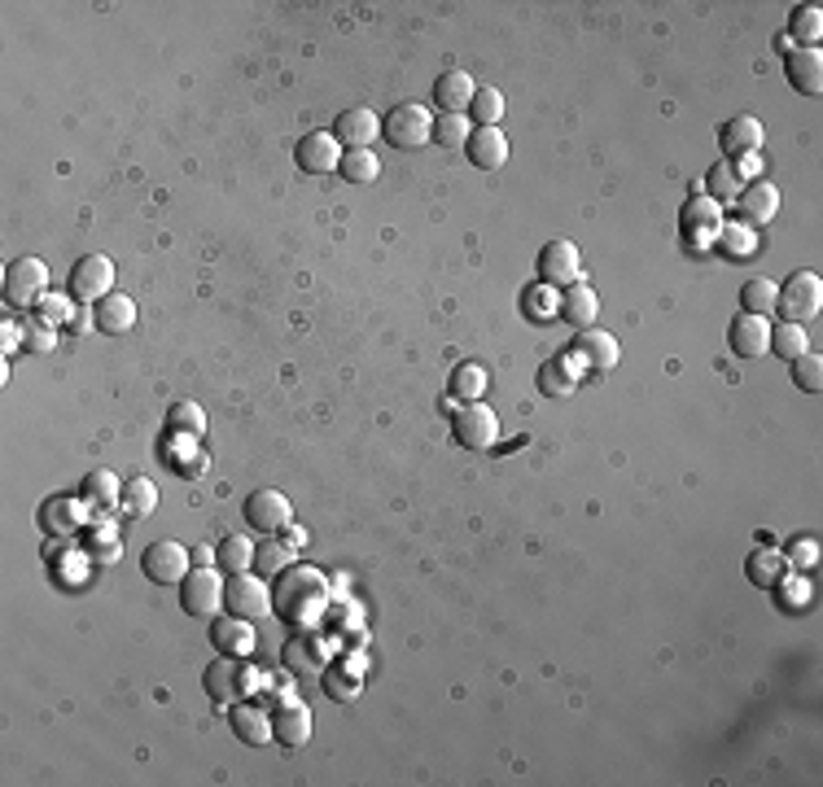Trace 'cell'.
<instances>
[{
  "mask_svg": "<svg viewBox=\"0 0 823 787\" xmlns=\"http://www.w3.org/2000/svg\"><path fill=\"white\" fill-rule=\"evenodd\" d=\"M167 433H171V437L198 442V437L206 433V411H202L198 402H171V407H167Z\"/></svg>",
  "mask_w": 823,
  "mask_h": 787,
  "instance_id": "8d00e7d4",
  "label": "cell"
},
{
  "mask_svg": "<svg viewBox=\"0 0 823 787\" xmlns=\"http://www.w3.org/2000/svg\"><path fill=\"white\" fill-rule=\"evenodd\" d=\"M320 683H325L329 700H351V696H360V674H351V678H347V670H342V665H325Z\"/></svg>",
  "mask_w": 823,
  "mask_h": 787,
  "instance_id": "681fc988",
  "label": "cell"
},
{
  "mask_svg": "<svg viewBox=\"0 0 823 787\" xmlns=\"http://www.w3.org/2000/svg\"><path fill=\"white\" fill-rule=\"evenodd\" d=\"M785 582H789V591H785V608H807L811 586H807L802 578H793V573H785Z\"/></svg>",
  "mask_w": 823,
  "mask_h": 787,
  "instance_id": "db71d44e",
  "label": "cell"
},
{
  "mask_svg": "<svg viewBox=\"0 0 823 787\" xmlns=\"http://www.w3.org/2000/svg\"><path fill=\"white\" fill-rule=\"evenodd\" d=\"M281 534H285V538H281L285 547H303V543H307V529H298V525H285Z\"/></svg>",
  "mask_w": 823,
  "mask_h": 787,
  "instance_id": "6f0895ef",
  "label": "cell"
},
{
  "mask_svg": "<svg viewBox=\"0 0 823 787\" xmlns=\"http://www.w3.org/2000/svg\"><path fill=\"white\" fill-rule=\"evenodd\" d=\"M570 351L578 355L583 373H609V368L622 360L618 338H613V333H605V329H583V333H578V342H574Z\"/></svg>",
  "mask_w": 823,
  "mask_h": 787,
  "instance_id": "ac0fdd59",
  "label": "cell"
},
{
  "mask_svg": "<svg viewBox=\"0 0 823 787\" xmlns=\"http://www.w3.org/2000/svg\"><path fill=\"white\" fill-rule=\"evenodd\" d=\"M224 613L233 617H246V621H259L272 613V586L263 582V573L246 569V573H233L224 582Z\"/></svg>",
  "mask_w": 823,
  "mask_h": 787,
  "instance_id": "52a82bcc",
  "label": "cell"
},
{
  "mask_svg": "<svg viewBox=\"0 0 823 787\" xmlns=\"http://www.w3.org/2000/svg\"><path fill=\"white\" fill-rule=\"evenodd\" d=\"M815 560H820V543H815V538L789 543V564H793V569H811Z\"/></svg>",
  "mask_w": 823,
  "mask_h": 787,
  "instance_id": "f5cc1de1",
  "label": "cell"
},
{
  "mask_svg": "<svg viewBox=\"0 0 823 787\" xmlns=\"http://www.w3.org/2000/svg\"><path fill=\"white\" fill-rule=\"evenodd\" d=\"M290 560H294V547H285L281 538H268L263 547H255V573L263 578H277L281 569H290Z\"/></svg>",
  "mask_w": 823,
  "mask_h": 787,
  "instance_id": "f6af8a7d",
  "label": "cell"
},
{
  "mask_svg": "<svg viewBox=\"0 0 823 787\" xmlns=\"http://www.w3.org/2000/svg\"><path fill=\"white\" fill-rule=\"evenodd\" d=\"M255 683H259V678H255V670L246 665V657H219V661H211V665L202 670V687H206V696H211L215 705H237V700H246Z\"/></svg>",
  "mask_w": 823,
  "mask_h": 787,
  "instance_id": "7a4b0ae2",
  "label": "cell"
},
{
  "mask_svg": "<svg viewBox=\"0 0 823 787\" xmlns=\"http://www.w3.org/2000/svg\"><path fill=\"white\" fill-rule=\"evenodd\" d=\"M736 215H741L745 228H767L780 215V189L767 184V180H749L736 197Z\"/></svg>",
  "mask_w": 823,
  "mask_h": 787,
  "instance_id": "5bb4252c",
  "label": "cell"
},
{
  "mask_svg": "<svg viewBox=\"0 0 823 787\" xmlns=\"http://www.w3.org/2000/svg\"><path fill=\"white\" fill-rule=\"evenodd\" d=\"M596 316H600V298H596V289L587 281H574V285L561 289V320L565 324H574L583 333V329L596 324Z\"/></svg>",
  "mask_w": 823,
  "mask_h": 787,
  "instance_id": "484cf974",
  "label": "cell"
},
{
  "mask_svg": "<svg viewBox=\"0 0 823 787\" xmlns=\"http://www.w3.org/2000/svg\"><path fill=\"white\" fill-rule=\"evenodd\" d=\"M272 740H277L281 749H303V744L312 740V714H307V705L281 700L277 714H272Z\"/></svg>",
  "mask_w": 823,
  "mask_h": 787,
  "instance_id": "7402d4cb",
  "label": "cell"
},
{
  "mask_svg": "<svg viewBox=\"0 0 823 787\" xmlns=\"http://www.w3.org/2000/svg\"><path fill=\"white\" fill-rule=\"evenodd\" d=\"M377 132H382V118H377V110H369V105L342 110V114H338V127H334L338 145H347V149H369V145L377 140Z\"/></svg>",
  "mask_w": 823,
  "mask_h": 787,
  "instance_id": "603a6c76",
  "label": "cell"
},
{
  "mask_svg": "<svg viewBox=\"0 0 823 787\" xmlns=\"http://www.w3.org/2000/svg\"><path fill=\"white\" fill-rule=\"evenodd\" d=\"M464 153H469V162H473L477 171H499V167L508 162V136H504L499 127H473Z\"/></svg>",
  "mask_w": 823,
  "mask_h": 787,
  "instance_id": "d4e9b609",
  "label": "cell"
},
{
  "mask_svg": "<svg viewBox=\"0 0 823 787\" xmlns=\"http://www.w3.org/2000/svg\"><path fill=\"white\" fill-rule=\"evenodd\" d=\"M193 564H215V551H211V547H198V551H193Z\"/></svg>",
  "mask_w": 823,
  "mask_h": 787,
  "instance_id": "680465c9",
  "label": "cell"
},
{
  "mask_svg": "<svg viewBox=\"0 0 823 787\" xmlns=\"http://www.w3.org/2000/svg\"><path fill=\"white\" fill-rule=\"evenodd\" d=\"M44 294H48V267H44V259L22 254V259H13L4 267V298L13 307H40Z\"/></svg>",
  "mask_w": 823,
  "mask_h": 787,
  "instance_id": "30bf717a",
  "label": "cell"
},
{
  "mask_svg": "<svg viewBox=\"0 0 823 787\" xmlns=\"http://www.w3.org/2000/svg\"><path fill=\"white\" fill-rule=\"evenodd\" d=\"M776 294H780V285H771L767 276L745 281V289H741V311H745V316H771V311H776Z\"/></svg>",
  "mask_w": 823,
  "mask_h": 787,
  "instance_id": "b9f144b4",
  "label": "cell"
},
{
  "mask_svg": "<svg viewBox=\"0 0 823 787\" xmlns=\"http://www.w3.org/2000/svg\"><path fill=\"white\" fill-rule=\"evenodd\" d=\"M79 516H83V499L75 494H48L44 503H40V529L48 534V538H66V534H75L79 529Z\"/></svg>",
  "mask_w": 823,
  "mask_h": 787,
  "instance_id": "cb8c5ba5",
  "label": "cell"
},
{
  "mask_svg": "<svg viewBox=\"0 0 823 787\" xmlns=\"http://www.w3.org/2000/svg\"><path fill=\"white\" fill-rule=\"evenodd\" d=\"M119 494H123V481H119L110 468H92V472H83V481H79V499H83L88 507H114Z\"/></svg>",
  "mask_w": 823,
  "mask_h": 787,
  "instance_id": "1f68e13d",
  "label": "cell"
},
{
  "mask_svg": "<svg viewBox=\"0 0 823 787\" xmlns=\"http://www.w3.org/2000/svg\"><path fill=\"white\" fill-rule=\"evenodd\" d=\"M92 320H97V333L123 338V333H132V324H136V303L114 289V294H105V298L92 307Z\"/></svg>",
  "mask_w": 823,
  "mask_h": 787,
  "instance_id": "4316f807",
  "label": "cell"
},
{
  "mask_svg": "<svg viewBox=\"0 0 823 787\" xmlns=\"http://www.w3.org/2000/svg\"><path fill=\"white\" fill-rule=\"evenodd\" d=\"M521 311H526V320H534V324H543V320L561 316V289L530 285V289H526V298H521Z\"/></svg>",
  "mask_w": 823,
  "mask_h": 787,
  "instance_id": "7bdbcfd3",
  "label": "cell"
},
{
  "mask_svg": "<svg viewBox=\"0 0 823 787\" xmlns=\"http://www.w3.org/2000/svg\"><path fill=\"white\" fill-rule=\"evenodd\" d=\"M719 140H723V158H728V162H741V158H754V153L767 145V127H763L754 114H736V118L719 132Z\"/></svg>",
  "mask_w": 823,
  "mask_h": 787,
  "instance_id": "2e32d148",
  "label": "cell"
},
{
  "mask_svg": "<svg viewBox=\"0 0 823 787\" xmlns=\"http://www.w3.org/2000/svg\"><path fill=\"white\" fill-rule=\"evenodd\" d=\"M228 722H233V735L241 744H250V749H263L272 740V714L263 705H255V700H237L228 709Z\"/></svg>",
  "mask_w": 823,
  "mask_h": 787,
  "instance_id": "44dd1931",
  "label": "cell"
},
{
  "mask_svg": "<svg viewBox=\"0 0 823 787\" xmlns=\"http://www.w3.org/2000/svg\"><path fill=\"white\" fill-rule=\"evenodd\" d=\"M338 171H342L347 184H377V175H382V158H377L373 149H347L342 162H338Z\"/></svg>",
  "mask_w": 823,
  "mask_h": 787,
  "instance_id": "f35d334b",
  "label": "cell"
},
{
  "mask_svg": "<svg viewBox=\"0 0 823 787\" xmlns=\"http://www.w3.org/2000/svg\"><path fill=\"white\" fill-rule=\"evenodd\" d=\"M211 643L219 648V657H250L255 652V621H246V617H233V613H224V617H211Z\"/></svg>",
  "mask_w": 823,
  "mask_h": 787,
  "instance_id": "d6986e66",
  "label": "cell"
},
{
  "mask_svg": "<svg viewBox=\"0 0 823 787\" xmlns=\"http://www.w3.org/2000/svg\"><path fill=\"white\" fill-rule=\"evenodd\" d=\"M451 437L464 450H491L499 442V420L486 402H455L451 411Z\"/></svg>",
  "mask_w": 823,
  "mask_h": 787,
  "instance_id": "9c48e42d",
  "label": "cell"
},
{
  "mask_svg": "<svg viewBox=\"0 0 823 787\" xmlns=\"http://www.w3.org/2000/svg\"><path fill=\"white\" fill-rule=\"evenodd\" d=\"M473 92H477V83L464 70H442L433 79V105H438V114H464L469 101H473Z\"/></svg>",
  "mask_w": 823,
  "mask_h": 787,
  "instance_id": "83f0119b",
  "label": "cell"
},
{
  "mask_svg": "<svg viewBox=\"0 0 823 787\" xmlns=\"http://www.w3.org/2000/svg\"><path fill=\"white\" fill-rule=\"evenodd\" d=\"M534 272H539V285H548V289H565V285L583 281V254H578L574 241L556 237V241H548V246L539 250Z\"/></svg>",
  "mask_w": 823,
  "mask_h": 787,
  "instance_id": "8fae6325",
  "label": "cell"
},
{
  "mask_svg": "<svg viewBox=\"0 0 823 787\" xmlns=\"http://www.w3.org/2000/svg\"><path fill=\"white\" fill-rule=\"evenodd\" d=\"M776 48H780V53H785V57H789V53H793V48H798V44H793V39H789V35H780V39H776Z\"/></svg>",
  "mask_w": 823,
  "mask_h": 787,
  "instance_id": "91938a15",
  "label": "cell"
},
{
  "mask_svg": "<svg viewBox=\"0 0 823 787\" xmlns=\"http://www.w3.org/2000/svg\"><path fill=\"white\" fill-rule=\"evenodd\" d=\"M486 386H491V373H486L482 364H473V360H460V364L451 368V377H447L451 402H482Z\"/></svg>",
  "mask_w": 823,
  "mask_h": 787,
  "instance_id": "f546056e",
  "label": "cell"
},
{
  "mask_svg": "<svg viewBox=\"0 0 823 787\" xmlns=\"http://www.w3.org/2000/svg\"><path fill=\"white\" fill-rule=\"evenodd\" d=\"M215 569L228 573V578L255 569V543H250L246 534H228V538L215 547Z\"/></svg>",
  "mask_w": 823,
  "mask_h": 787,
  "instance_id": "836d02e7",
  "label": "cell"
},
{
  "mask_svg": "<svg viewBox=\"0 0 823 787\" xmlns=\"http://www.w3.org/2000/svg\"><path fill=\"white\" fill-rule=\"evenodd\" d=\"M785 70H789V83L802 92V96H820L823 92V53L820 48H793L785 57Z\"/></svg>",
  "mask_w": 823,
  "mask_h": 787,
  "instance_id": "f1b7e54d",
  "label": "cell"
},
{
  "mask_svg": "<svg viewBox=\"0 0 823 787\" xmlns=\"http://www.w3.org/2000/svg\"><path fill=\"white\" fill-rule=\"evenodd\" d=\"M224 573L215 564H193L180 582V608L189 617H215L224 608Z\"/></svg>",
  "mask_w": 823,
  "mask_h": 787,
  "instance_id": "3957f363",
  "label": "cell"
},
{
  "mask_svg": "<svg viewBox=\"0 0 823 787\" xmlns=\"http://www.w3.org/2000/svg\"><path fill=\"white\" fill-rule=\"evenodd\" d=\"M578 373H583V364H578V355L574 351H565L561 360H548L543 368H539V394H574V386H578Z\"/></svg>",
  "mask_w": 823,
  "mask_h": 787,
  "instance_id": "4dcf8cb0",
  "label": "cell"
},
{
  "mask_svg": "<svg viewBox=\"0 0 823 787\" xmlns=\"http://www.w3.org/2000/svg\"><path fill=\"white\" fill-rule=\"evenodd\" d=\"M75 307H79V303H75L70 294H44V298H40V316H44L48 324H66V320L75 316Z\"/></svg>",
  "mask_w": 823,
  "mask_h": 787,
  "instance_id": "f907efd6",
  "label": "cell"
},
{
  "mask_svg": "<svg viewBox=\"0 0 823 787\" xmlns=\"http://www.w3.org/2000/svg\"><path fill=\"white\" fill-rule=\"evenodd\" d=\"M119 507L127 512V516H149L154 507H158V486L149 481V477H132V481H123V494H119Z\"/></svg>",
  "mask_w": 823,
  "mask_h": 787,
  "instance_id": "ab89813d",
  "label": "cell"
},
{
  "mask_svg": "<svg viewBox=\"0 0 823 787\" xmlns=\"http://www.w3.org/2000/svg\"><path fill=\"white\" fill-rule=\"evenodd\" d=\"M679 219H684V237H688L692 246H710V241H714V232H719V224H723L719 202H710L706 193L688 197V202H684V210H679Z\"/></svg>",
  "mask_w": 823,
  "mask_h": 787,
  "instance_id": "ffe728a7",
  "label": "cell"
},
{
  "mask_svg": "<svg viewBox=\"0 0 823 787\" xmlns=\"http://www.w3.org/2000/svg\"><path fill=\"white\" fill-rule=\"evenodd\" d=\"M329 604V582L320 569H307V564H290L272 578V613L294 621V626H307L320 608Z\"/></svg>",
  "mask_w": 823,
  "mask_h": 787,
  "instance_id": "6da1fadb",
  "label": "cell"
},
{
  "mask_svg": "<svg viewBox=\"0 0 823 787\" xmlns=\"http://www.w3.org/2000/svg\"><path fill=\"white\" fill-rule=\"evenodd\" d=\"M429 127H433V114H429L425 105H416V101H404V105H395V110L382 114V136H386V145H391V149H404V153L429 145Z\"/></svg>",
  "mask_w": 823,
  "mask_h": 787,
  "instance_id": "277c9868",
  "label": "cell"
},
{
  "mask_svg": "<svg viewBox=\"0 0 823 787\" xmlns=\"http://www.w3.org/2000/svg\"><path fill=\"white\" fill-rule=\"evenodd\" d=\"M464 114H469L473 127H499V118H504V92L491 88V83H482V88L473 92V101H469Z\"/></svg>",
  "mask_w": 823,
  "mask_h": 787,
  "instance_id": "74e56055",
  "label": "cell"
},
{
  "mask_svg": "<svg viewBox=\"0 0 823 787\" xmlns=\"http://www.w3.org/2000/svg\"><path fill=\"white\" fill-rule=\"evenodd\" d=\"M26 342V333H22V324H13V320H4V360L18 351Z\"/></svg>",
  "mask_w": 823,
  "mask_h": 787,
  "instance_id": "9f6ffc18",
  "label": "cell"
},
{
  "mask_svg": "<svg viewBox=\"0 0 823 787\" xmlns=\"http://www.w3.org/2000/svg\"><path fill=\"white\" fill-rule=\"evenodd\" d=\"M793 44H802V48H820L823 39V9L820 4H798L793 13H789V31H785Z\"/></svg>",
  "mask_w": 823,
  "mask_h": 787,
  "instance_id": "e575fe53",
  "label": "cell"
},
{
  "mask_svg": "<svg viewBox=\"0 0 823 787\" xmlns=\"http://www.w3.org/2000/svg\"><path fill=\"white\" fill-rule=\"evenodd\" d=\"M88 556L97 560V564H114L119 556H123V547H119V538H114V529H101V538L88 547Z\"/></svg>",
  "mask_w": 823,
  "mask_h": 787,
  "instance_id": "816d5d0a",
  "label": "cell"
},
{
  "mask_svg": "<svg viewBox=\"0 0 823 787\" xmlns=\"http://www.w3.org/2000/svg\"><path fill=\"white\" fill-rule=\"evenodd\" d=\"M741 189H745V175L736 171V162L719 158V162L706 171V197H710V202H736Z\"/></svg>",
  "mask_w": 823,
  "mask_h": 787,
  "instance_id": "d6a6232c",
  "label": "cell"
},
{
  "mask_svg": "<svg viewBox=\"0 0 823 787\" xmlns=\"http://www.w3.org/2000/svg\"><path fill=\"white\" fill-rule=\"evenodd\" d=\"M281 665L290 670V674H298V678H307V674H325V665H329V652H325V639L320 635H294V639H285V648H281Z\"/></svg>",
  "mask_w": 823,
  "mask_h": 787,
  "instance_id": "e0dca14e",
  "label": "cell"
},
{
  "mask_svg": "<svg viewBox=\"0 0 823 787\" xmlns=\"http://www.w3.org/2000/svg\"><path fill=\"white\" fill-rule=\"evenodd\" d=\"M728 346L736 360H763L771 351V320L767 316H736L728 329Z\"/></svg>",
  "mask_w": 823,
  "mask_h": 787,
  "instance_id": "9a60e30c",
  "label": "cell"
},
{
  "mask_svg": "<svg viewBox=\"0 0 823 787\" xmlns=\"http://www.w3.org/2000/svg\"><path fill=\"white\" fill-rule=\"evenodd\" d=\"M776 311L789 320V324H807L823 311V281L815 272H793L780 294H776Z\"/></svg>",
  "mask_w": 823,
  "mask_h": 787,
  "instance_id": "ba28073f",
  "label": "cell"
},
{
  "mask_svg": "<svg viewBox=\"0 0 823 787\" xmlns=\"http://www.w3.org/2000/svg\"><path fill=\"white\" fill-rule=\"evenodd\" d=\"M294 162L307 175H334L338 162H342V145H338L334 132H307L298 140V149H294Z\"/></svg>",
  "mask_w": 823,
  "mask_h": 787,
  "instance_id": "4fadbf2b",
  "label": "cell"
},
{
  "mask_svg": "<svg viewBox=\"0 0 823 787\" xmlns=\"http://www.w3.org/2000/svg\"><path fill=\"white\" fill-rule=\"evenodd\" d=\"M749 582H754V586H767V591L780 586V582H785V560H780L776 551H754V556H749Z\"/></svg>",
  "mask_w": 823,
  "mask_h": 787,
  "instance_id": "bcb514c9",
  "label": "cell"
},
{
  "mask_svg": "<svg viewBox=\"0 0 823 787\" xmlns=\"http://www.w3.org/2000/svg\"><path fill=\"white\" fill-rule=\"evenodd\" d=\"M789 373H793V386L802 394H820V386H823V360L820 355H802V360H793L789 364Z\"/></svg>",
  "mask_w": 823,
  "mask_h": 787,
  "instance_id": "c3c4849f",
  "label": "cell"
},
{
  "mask_svg": "<svg viewBox=\"0 0 823 787\" xmlns=\"http://www.w3.org/2000/svg\"><path fill=\"white\" fill-rule=\"evenodd\" d=\"M193 569V551L176 538H158L140 551V573L154 582V586H180L184 573Z\"/></svg>",
  "mask_w": 823,
  "mask_h": 787,
  "instance_id": "8992f818",
  "label": "cell"
},
{
  "mask_svg": "<svg viewBox=\"0 0 823 787\" xmlns=\"http://www.w3.org/2000/svg\"><path fill=\"white\" fill-rule=\"evenodd\" d=\"M771 351H776L780 360H789V364L802 360V355L811 351L807 329H802V324H789V320H785V324H771Z\"/></svg>",
  "mask_w": 823,
  "mask_h": 787,
  "instance_id": "ee69618b",
  "label": "cell"
},
{
  "mask_svg": "<svg viewBox=\"0 0 823 787\" xmlns=\"http://www.w3.org/2000/svg\"><path fill=\"white\" fill-rule=\"evenodd\" d=\"M241 516H246V525H250L255 534L277 538V534L294 521V507H290V499H285L281 490H255V494H246Z\"/></svg>",
  "mask_w": 823,
  "mask_h": 787,
  "instance_id": "7c38bea8",
  "label": "cell"
},
{
  "mask_svg": "<svg viewBox=\"0 0 823 787\" xmlns=\"http://www.w3.org/2000/svg\"><path fill=\"white\" fill-rule=\"evenodd\" d=\"M714 241H719V250H723L728 259H754V250H758V237H754V228H745V224H719Z\"/></svg>",
  "mask_w": 823,
  "mask_h": 787,
  "instance_id": "60d3db41",
  "label": "cell"
},
{
  "mask_svg": "<svg viewBox=\"0 0 823 787\" xmlns=\"http://www.w3.org/2000/svg\"><path fill=\"white\" fill-rule=\"evenodd\" d=\"M66 294L79 307H97L105 294H114V263L105 254H83L75 259L70 276H66Z\"/></svg>",
  "mask_w": 823,
  "mask_h": 787,
  "instance_id": "5b68a950",
  "label": "cell"
},
{
  "mask_svg": "<svg viewBox=\"0 0 823 787\" xmlns=\"http://www.w3.org/2000/svg\"><path fill=\"white\" fill-rule=\"evenodd\" d=\"M473 136V123L469 114H433V127H429V140L438 149H464Z\"/></svg>",
  "mask_w": 823,
  "mask_h": 787,
  "instance_id": "d590c367",
  "label": "cell"
},
{
  "mask_svg": "<svg viewBox=\"0 0 823 787\" xmlns=\"http://www.w3.org/2000/svg\"><path fill=\"white\" fill-rule=\"evenodd\" d=\"M97 320H92V307H75V316L66 320V333H88Z\"/></svg>",
  "mask_w": 823,
  "mask_h": 787,
  "instance_id": "11a10c76",
  "label": "cell"
},
{
  "mask_svg": "<svg viewBox=\"0 0 823 787\" xmlns=\"http://www.w3.org/2000/svg\"><path fill=\"white\" fill-rule=\"evenodd\" d=\"M22 333H26V351L31 355H48L53 346H57V324H48L44 316H26V324H22Z\"/></svg>",
  "mask_w": 823,
  "mask_h": 787,
  "instance_id": "7dc6e473",
  "label": "cell"
}]
</instances>
